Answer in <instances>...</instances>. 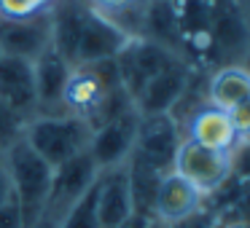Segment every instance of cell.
Returning a JSON list of instances; mask_svg holds the SVG:
<instances>
[{"label": "cell", "mask_w": 250, "mask_h": 228, "mask_svg": "<svg viewBox=\"0 0 250 228\" xmlns=\"http://www.w3.org/2000/svg\"><path fill=\"white\" fill-rule=\"evenodd\" d=\"M140 38L151 40V43L172 51L175 57H180V33H178V17H175L172 3H167V0H151L146 19H143Z\"/></svg>", "instance_id": "obj_17"}, {"label": "cell", "mask_w": 250, "mask_h": 228, "mask_svg": "<svg viewBox=\"0 0 250 228\" xmlns=\"http://www.w3.org/2000/svg\"><path fill=\"white\" fill-rule=\"evenodd\" d=\"M33 70H35V92H38V115L65 113V108H62V94H65L73 65L54 46H49L33 62Z\"/></svg>", "instance_id": "obj_12"}, {"label": "cell", "mask_w": 250, "mask_h": 228, "mask_svg": "<svg viewBox=\"0 0 250 228\" xmlns=\"http://www.w3.org/2000/svg\"><path fill=\"white\" fill-rule=\"evenodd\" d=\"M0 228H24L22 212H19V204H17L14 196L0 207Z\"/></svg>", "instance_id": "obj_23"}, {"label": "cell", "mask_w": 250, "mask_h": 228, "mask_svg": "<svg viewBox=\"0 0 250 228\" xmlns=\"http://www.w3.org/2000/svg\"><path fill=\"white\" fill-rule=\"evenodd\" d=\"M86 6L110 24L126 33L129 38H140L143 19L151 6V0H86Z\"/></svg>", "instance_id": "obj_18"}, {"label": "cell", "mask_w": 250, "mask_h": 228, "mask_svg": "<svg viewBox=\"0 0 250 228\" xmlns=\"http://www.w3.org/2000/svg\"><path fill=\"white\" fill-rule=\"evenodd\" d=\"M60 228H100L97 217V180L86 188V193L73 204V209L65 215Z\"/></svg>", "instance_id": "obj_19"}, {"label": "cell", "mask_w": 250, "mask_h": 228, "mask_svg": "<svg viewBox=\"0 0 250 228\" xmlns=\"http://www.w3.org/2000/svg\"><path fill=\"white\" fill-rule=\"evenodd\" d=\"M0 158L8 169V177H11V190L19 204V212H22L24 228H33L41 209H43L54 169L24 142V137L19 142H14Z\"/></svg>", "instance_id": "obj_2"}, {"label": "cell", "mask_w": 250, "mask_h": 228, "mask_svg": "<svg viewBox=\"0 0 250 228\" xmlns=\"http://www.w3.org/2000/svg\"><path fill=\"white\" fill-rule=\"evenodd\" d=\"M113 59H116V70H119L121 86L129 94L132 102H135L143 89H146L162 70H167L172 62H178L180 57H175L172 51L162 49V46L151 43V40H146V38H129L124 43V49H121Z\"/></svg>", "instance_id": "obj_5"}, {"label": "cell", "mask_w": 250, "mask_h": 228, "mask_svg": "<svg viewBox=\"0 0 250 228\" xmlns=\"http://www.w3.org/2000/svg\"><path fill=\"white\" fill-rule=\"evenodd\" d=\"M51 46L49 14L30 19H3L0 17V54L35 62Z\"/></svg>", "instance_id": "obj_8"}, {"label": "cell", "mask_w": 250, "mask_h": 228, "mask_svg": "<svg viewBox=\"0 0 250 228\" xmlns=\"http://www.w3.org/2000/svg\"><path fill=\"white\" fill-rule=\"evenodd\" d=\"M0 99L27 121H33L38 115V92H35L33 62L0 54Z\"/></svg>", "instance_id": "obj_10"}, {"label": "cell", "mask_w": 250, "mask_h": 228, "mask_svg": "<svg viewBox=\"0 0 250 228\" xmlns=\"http://www.w3.org/2000/svg\"><path fill=\"white\" fill-rule=\"evenodd\" d=\"M194 67L188 62L178 59L162 70L146 89L140 92V97L135 99V110L140 115H159V113H169L175 108V102L180 99L186 83H188V76Z\"/></svg>", "instance_id": "obj_13"}, {"label": "cell", "mask_w": 250, "mask_h": 228, "mask_svg": "<svg viewBox=\"0 0 250 228\" xmlns=\"http://www.w3.org/2000/svg\"><path fill=\"white\" fill-rule=\"evenodd\" d=\"M245 99H250V73L242 65L221 67V70L210 73L207 78V102L212 108L231 110L237 105H242Z\"/></svg>", "instance_id": "obj_16"}, {"label": "cell", "mask_w": 250, "mask_h": 228, "mask_svg": "<svg viewBox=\"0 0 250 228\" xmlns=\"http://www.w3.org/2000/svg\"><path fill=\"white\" fill-rule=\"evenodd\" d=\"M135 215L129 190V174H126V161L119 167L103 169L97 174V217L100 228H121Z\"/></svg>", "instance_id": "obj_9"}, {"label": "cell", "mask_w": 250, "mask_h": 228, "mask_svg": "<svg viewBox=\"0 0 250 228\" xmlns=\"http://www.w3.org/2000/svg\"><path fill=\"white\" fill-rule=\"evenodd\" d=\"M153 228H156V226H153ZM159 228H169V226H159Z\"/></svg>", "instance_id": "obj_29"}, {"label": "cell", "mask_w": 250, "mask_h": 228, "mask_svg": "<svg viewBox=\"0 0 250 228\" xmlns=\"http://www.w3.org/2000/svg\"><path fill=\"white\" fill-rule=\"evenodd\" d=\"M97 174H100V169L94 167L89 153H81V156L54 167L43 209H41V215H38V220H35L33 228H60V223L65 220V215L73 209V204L86 193V188L97 180Z\"/></svg>", "instance_id": "obj_3"}, {"label": "cell", "mask_w": 250, "mask_h": 228, "mask_svg": "<svg viewBox=\"0 0 250 228\" xmlns=\"http://www.w3.org/2000/svg\"><path fill=\"white\" fill-rule=\"evenodd\" d=\"M167 3H178V0H167Z\"/></svg>", "instance_id": "obj_30"}, {"label": "cell", "mask_w": 250, "mask_h": 228, "mask_svg": "<svg viewBox=\"0 0 250 228\" xmlns=\"http://www.w3.org/2000/svg\"><path fill=\"white\" fill-rule=\"evenodd\" d=\"M89 140H92V126L73 113L35 115L33 121H27V129H24V142L51 169L86 153Z\"/></svg>", "instance_id": "obj_1"}, {"label": "cell", "mask_w": 250, "mask_h": 228, "mask_svg": "<svg viewBox=\"0 0 250 228\" xmlns=\"http://www.w3.org/2000/svg\"><path fill=\"white\" fill-rule=\"evenodd\" d=\"M129 40V35L121 33L116 24H110L108 19H103L100 14H89L86 24L81 30L78 38V49H76V65H92V62H103V59H113L124 43Z\"/></svg>", "instance_id": "obj_14"}, {"label": "cell", "mask_w": 250, "mask_h": 228, "mask_svg": "<svg viewBox=\"0 0 250 228\" xmlns=\"http://www.w3.org/2000/svg\"><path fill=\"white\" fill-rule=\"evenodd\" d=\"M229 118H231L239 140H242V137H250V99H245L242 105H237V108L229 110Z\"/></svg>", "instance_id": "obj_22"}, {"label": "cell", "mask_w": 250, "mask_h": 228, "mask_svg": "<svg viewBox=\"0 0 250 228\" xmlns=\"http://www.w3.org/2000/svg\"><path fill=\"white\" fill-rule=\"evenodd\" d=\"M242 67H245V70H248V73H250V49H248V57H245V62H242Z\"/></svg>", "instance_id": "obj_28"}, {"label": "cell", "mask_w": 250, "mask_h": 228, "mask_svg": "<svg viewBox=\"0 0 250 228\" xmlns=\"http://www.w3.org/2000/svg\"><path fill=\"white\" fill-rule=\"evenodd\" d=\"M239 3H242L245 14H248V22H250V0H239Z\"/></svg>", "instance_id": "obj_27"}, {"label": "cell", "mask_w": 250, "mask_h": 228, "mask_svg": "<svg viewBox=\"0 0 250 228\" xmlns=\"http://www.w3.org/2000/svg\"><path fill=\"white\" fill-rule=\"evenodd\" d=\"M202 199H205V196H202L186 177H180L178 172H167L159 180V188H156L153 220H156L159 226H175V223L196 215V212L202 209Z\"/></svg>", "instance_id": "obj_11"}, {"label": "cell", "mask_w": 250, "mask_h": 228, "mask_svg": "<svg viewBox=\"0 0 250 228\" xmlns=\"http://www.w3.org/2000/svg\"><path fill=\"white\" fill-rule=\"evenodd\" d=\"M24 129H27V118L17 113L14 108H8L3 99H0V156L24 137Z\"/></svg>", "instance_id": "obj_20"}, {"label": "cell", "mask_w": 250, "mask_h": 228, "mask_svg": "<svg viewBox=\"0 0 250 228\" xmlns=\"http://www.w3.org/2000/svg\"><path fill=\"white\" fill-rule=\"evenodd\" d=\"M178 145H180V126L167 113L140 115L135 148H132L129 156L140 158L143 164L156 169L159 174H167L172 172Z\"/></svg>", "instance_id": "obj_6"}, {"label": "cell", "mask_w": 250, "mask_h": 228, "mask_svg": "<svg viewBox=\"0 0 250 228\" xmlns=\"http://www.w3.org/2000/svg\"><path fill=\"white\" fill-rule=\"evenodd\" d=\"M223 228H250V220H231V223H226Z\"/></svg>", "instance_id": "obj_26"}, {"label": "cell", "mask_w": 250, "mask_h": 228, "mask_svg": "<svg viewBox=\"0 0 250 228\" xmlns=\"http://www.w3.org/2000/svg\"><path fill=\"white\" fill-rule=\"evenodd\" d=\"M11 196H14V190H11V177H8V169H6V164H3V158H0V207L6 204Z\"/></svg>", "instance_id": "obj_24"}, {"label": "cell", "mask_w": 250, "mask_h": 228, "mask_svg": "<svg viewBox=\"0 0 250 228\" xmlns=\"http://www.w3.org/2000/svg\"><path fill=\"white\" fill-rule=\"evenodd\" d=\"M57 0H0V17L3 19H30L49 14Z\"/></svg>", "instance_id": "obj_21"}, {"label": "cell", "mask_w": 250, "mask_h": 228, "mask_svg": "<svg viewBox=\"0 0 250 228\" xmlns=\"http://www.w3.org/2000/svg\"><path fill=\"white\" fill-rule=\"evenodd\" d=\"M239 142H245V145H242V153H239V164H237V167H239V174L250 183V137H242Z\"/></svg>", "instance_id": "obj_25"}, {"label": "cell", "mask_w": 250, "mask_h": 228, "mask_svg": "<svg viewBox=\"0 0 250 228\" xmlns=\"http://www.w3.org/2000/svg\"><path fill=\"white\" fill-rule=\"evenodd\" d=\"M137 124H140V113L135 108L121 113L119 118L108 121V124L97 126L92 132L86 153L92 156L94 167L103 169L119 167L129 158L132 148H135V137H137Z\"/></svg>", "instance_id": "obj_7"}, {"label": "cell", "mask_w": 250, "mask_h": 228, "mask_svg": "<svg viewBox=\"0 0 250 228\" xmlns=\"http://www.w3.org/2000/svg\"><path fill=\"white\" fill-rule=\"evenodd\" d=\"M172 172L186 177L202 196L215 193L234 174V156L226 151H215V148L199 145V142L183 137L178 145V153H175Z\"/></svg>", "instance_id": "obj_4"}, {"label": "cell", "mask_w": 250, "mask_h": 228, "mask_svg": "<svg viewBox=\"0 0 250 228\" xmlns=\"http://www.w3.org/2000/svg\"><path fill=\"white\" fill-rule=\"evenodd\" d=\"M186 137L199 142V145L215 148V151H226V153H231L239 145V134L234 129L229 113L221 108H212V105L199 108L186 121Z\"/></svg>", "instance_id": "obj_15"}]
</instances>
